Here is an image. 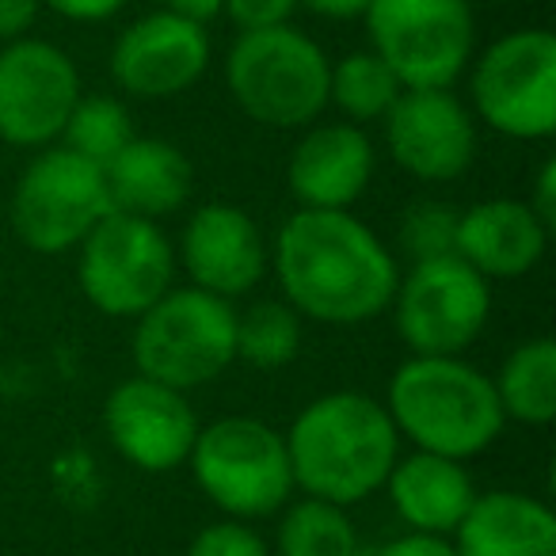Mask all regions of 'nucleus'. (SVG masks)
Wrapping results in <instances>:
<instances>
[{
	"label": "nucleus",
	"instance_id": "17",
	"mask_svg": "<svg viewBox=\"0 0 556 556\" xmlns=\"http://www.w3.org/2000/svg\"><path fill=\"white\" fill-rule=\"evenodd\" d=\"M378 172L366 126L313 123L302 130L287 161V187L298 210H351L366 194Z\"/></svg>",
	"mask_w": 556,
	"mask_h": 556
},
{
	"label": "nucleus",
	"instance_id": "32",
	"mask_svg": "<svg viewBox=\"0 0 556 556\" xmlns=\"http://www.w3.org/2000/svg\"><path fill=\"white\" fill-rule=\"evenodd\" d=\"M42 0H0V42L24 39L39 24Z\"/></svg>",
	"mask_w": 556,
	"mask_h": 556
},
{
	"label": "nucleus",
	"instance_id": "4",
	"mask_svg": "<svg viewBox=\"0 0 556 556\" xmlns=\"http://www.w3.org/2000/svg\"><path fill=\"white\" fill-rule=\"evenodd\" d=\"M328 54L294 24L240 31L225 54L232 103L267 130H305L317 123L328 108Z\"/></svg>",
	"mask_w": 556,
	"mask_h": 556
},
{
	"label": "nucleus",
	"instance_id": "28",
	"mask_svg": "<svg viewBox=\"0 0 556 556\" xmlns=\"http://www.w3.org/2000/svg\"><path fill=\"white\" fill-rule=\"evenodd\" d=\"M187 556H270V545L252 522L222 518V522H210L194 533Z\"/></svg>",
	"mask_w": 556,
	"mask_h": 556
},
{
	"label": "nucleus",
	"instance_id": "29",
	"mask_svg": "<svg viewBox=\"0 0 556 556\" xmlns=\"http://www.w3.org/2000/svg\"><path fill=\"white\" fill-rule=\"evenodd\" d=\"M222 12L237 31H263V27L290 24L298 0H222Z\"/></svg>",
	"mask_w": 556,
	"mask_h": 556
},
{
	"label": "nucleus",
	"instance_id": "24",
	"mask_svg": "<svg viewBox=\"0 0 556 556\" xmlns=\"http://www.w3.org/2000/svg\"><path fill=\"white\" fill-rule=\"evenodd\" d=\"M401 92L404 85L396 80V73L370 47L351 50L328 70V108L340 111L343 123H381L393 111V103L401 100Z\"/></svg>",
	"mask_w": 556,
	"mask_h": 556
},
{
	"label": "nucleus",
	"instance_id": "30",
	"mask_svg": "<svg viewBox=\"0 0 556 556\" xmlns=\"http://www.w3.org/2000/svg\"><path fill=\"white\" fill-rule=\"evenodd\" d=\"M126 4H130V0H42V9L70 20V24H108Z\"/></svg>",
	"mask_w": 556,
	"mask_h": 556
},
{
	"label": "nucleus",
	"instance_id": "22",
	"mask_svg": "<svg viewBox=\"0 0 556 556\" xmlns=\"http://www.w3.org/2000/svg\"><path fill=\"white\" fill-rule=\"evenodd\" d=\"M507 424L548 427L556 419V343L548 336L522 340L492 378Z\"/></svg>",
	"mask_w": 556,
	"mask_h": 556
},
{
	"label": "nucleus",
	"instance_id": "18",
	"mask_svg": "<svg viewBox=\"0 0 556 556\" xmlns=\"http://www.w3.org/2000/svg\"><path fill=\"white\" fill-rule=\"evenodd\" d=\"M548 225L526 199H484L457 210L454 255L480 278H526L548 252Z\"/></svg>",
	"mask_w": 556,
	"mask_h": 556
},
{
	"label": "nucleus",
	"instance_id": "8",
	"mask_svg": "<svg viewBox=\"0 0 556 556\" xmlns=\"http://www.w3.org/2000/svg\"><path fill=\"white\" fill-rule=\"evenodd\" d=\"M176 244L161 222L111 210L77 248V282L92 309L138 320L176 287Z\"/></svg>",
	"mask_w": 556,
	"mask_h": 556
},
{
	"label": "nucleus",
	"instance_id": "11",
	"mask_svg": "<svg viewBox=\"0 0 556 556\" xmlns=\"http://www.w3.org/2000/svg\"><path fill=\"white\" fill-rule=\"evenodd\" d=\"M393 325L412 355H465L492 317V282L457 255L412 263L393 294Z\"/></svg>",
	"mask_w": 556,
	"mask_h": 556
},
{
	"label": "nucleus",
	"instance_id": "34",
	"mask_svg": "<svg viewBox=\"0 0 556 556\" xmlns=\"http://www.w3.org/2000/svg\"><path fill=\"white\" fill-rule=\"evenodd\" d=\"M366 4L370 0H298V9H309L313 16H320V20H363V12H366Z\"/></svg>",
	"mask_w": 556,
	"mask_h": 556
},
{
	"label": "nucleus",
	"instance_id": "13",
	"mask_svg": "<svg viewBox=\"0 0 556 556\" xmlns=\"http://www.w3.org/2000/svg\"><path fill=\"white\" fill-rule=\"evenodd\" d=\"M381 130L396 168L424 184H450L477 161L480 123L454 88H404Z\"/></svg>",
	"mask_w": 556,
	"mask_h": 556
},
{
	"label": "nucleus",
	"instance_id": "21",
	"mask_svg": "<svg viewBox=\"0 0 556 556\" xmlns=\"http://www.w3.org/2000/svg\"><path fill=\"white\" fill-rule=\"evenodd\" d=\"M103 176H108L111 210L149 222L179 214L194 191L191 156L172 141L141 138V134L103 168Z\"/></svg>",
	"mask_w": 556,
	"mask_h": 556
},
{
	"label": "nucleus",
	"instance_id": "31",
	"mask_svg": "<svg viewBox=\"0 0 556 556\" xmlns=\"http://www.w3.org/2000/svg\"><path fill=\"white\" fill-rule=\"evenodd\" d=\"M366 556H457L454 545H450V538H434V533H401V538L386 541V545H378L374 553Z\"/></svg>",
	"mask_w": 556,
	"mask_h": 556
},
{
	"label": "nucleus",
	"instance_id": "25",
	"mask_svg": "<svg viewBox=\"0 0 556 556\" xmlns=\"http://www.w3.org/2000/svg\"><path fill=\"white\" fill-rule=\"evenodd\" d=\"M302 317L282 298H263L248 309H237V363L252 370H287L302 355Z\"/></svg>",
	"mask_w": 556,
	"mask_h": 556
},
{
	"label": "nucleus",
	"instance_id": "10",
	"mask_svg": "<svg viewBox=\"0 0 556 556\" xmlns=\"http://www.w3.org/2000/svg\"><path fill=\"white\" fill-rule=\"evenodd\" d=\"M111 214L103 168L65 146H47L27 161L12 187L9 217L20 244L35 255L77 252L80 240Z\"/></svg>",
	"mask_w": 556,
	"mask_h": 556
},
{
	"label": "nucleus",
	"instance_id": "5",
	"mask_svg": "<svg viewBox=\"0 0 556 556\" xmlns=\"http://www.w3.org/2000/svg\"><path fill=\"white\" fill-rule=\"evenodd\" d=\"M134 374L191 393L237 363V305L199 287H172L134 320Z\"/></svg>",
	"mask_w": 556,
	"mask_h": 556
},
{
	"label": "nucleus",
	"instance_id": "2",
	"mask_svg": "<svg viewBox=\"0 0 556 556\" xmlns=\"http://www.w3.org/2000/svg\"><path fill=\"white\" fill-rule=\"evenodd\" d=\"M282 439L298 492L336 507H355L381 492L401 457V434L386 404L358 389H336L309 401Z\"/></svg>",
	"mask_w": 556,
	"mask_h": 556
},
{
	"label": "nucleus",
	"instance_id": "1",
	"mask_svg": "<svg viewBox=\"0 0 556 556\" xmlns=\"http://www.w3.org/2000/svg\"><path fill=\"white\" fill-rule=\"evenodd\" d=\"M282 302L302 320L351 328L389 313L396 252L351 210H294L270 240Z\"/></svg>",
	"mask_w": 556,
	"mask_h": 556
},
{
	"label": "nucleus",
	"instance_id": "16",
	"mask_svg": "<svg viewBox=\"0 0 556 556\" xmlns=\"http://www.w3.org/2000/svg\"><path fill=\"white\" fill-rule=\"evenodd\" d=\"M176 267L191 278V287L237 302L267 278L270 244L260 222L244 206L206 202V206L191 210V217L184 222Z\"/></svg>",
	"mask_w": 556,
	"mask_h": 556
},
{
	"label": "nucleus",
	"instance_id": "26",
	"mask_svg": "<svg viewBox=\"0 0 556 556\" xmlns=\"http://www.w3.org/2000/svg\"><path fill=\"white\" fill-rule=\"evenodd\" d=\"M138 138L134 130L130 108L115 96H80L77 108H73L70 123H65L58 146H65L70 153L85 156L96 168H108L118 153H123L130 141Z\"/></svg>",
	"mask_w": 556,
	"mask_h": 556
},
{
	"label": "nucleus",
	"instance_id": "19",
	"mask_svg": "<svg viewBox=\"0 0 556 556\" xmlns=\"http://www.w3.org/2000/svg\"><path fill=\"white\" fill-rule=\"evenodd\" d=\"M381 492L412 533H434V538H450L477 500V484L465 462L427 450H408V454L401 450Z\"/></svg>",
	"mask_w": 556,
	"mask_h": 556
},
{
	"label": "nucleus",
	"instance_id": "3",
	"mask_svg": "<svg viewBox=\"0 0 556 556\" xmlns=\"http://www.w3.org/2000/svg\"><path fill=\"white\" fill-rule=\"evenodd\" d=\"M381 404L401 442L454 462H469L492 450L507 427L492 374L465 363V355L404 358L389 378Z\"/></svg>",
	"mask_w": 556,
	"mask_h": 556
},
{
	"label": "nucleus",
	"instance_id": "20",
	"mask_svg": "<svg viewBox=\"0 0 556 556\" xmlns=\"http://www.w3.org/2000/svg\"><path fill=\"white\" fill-rule=\"evenodd\" d=\"M450 545L457 556H556V515L515 488L477 492Z\"/></svg>",
	"mask_w": 556,
	"mask_h": 556
},
{
	"label": "nucleus",
	"instance_id": "33",
	"mask_svg": "<svg viewBox=\"0 0 556 556\" xmlns=\"http://www.w3.org/2000/svg\"><path fill=\"white\" fill-rule=\"evenodd\" d=\"M526 202H530L533 214H538L541 222L553 229V225H556V161H553V156L541 164L538 179H533V194Z\"/></svg>",
	"mask_w": 556,
	"mask_h": 556
},
{
	"label": "nucleus",
	"instance_id": "14",
	"mask_svg": "<svg viewBox=\"0 0 556 556\" xmlns=\"http://www.w3.org/2000/svg\"><path fill=\"white\" fill-rule=\"evenodd\" d=\"M214 42L206 24L156 9L134 20L111 47V80L130 100H176L210 70Z\"/></svg>",
	"mask_w": 556,
	"mask_h": 556
},
{
	"label": "nucleus",
	"instance_id": "27",
	"mask_svg": "<svg viewBox=\"0 0 556 556\" xmlns=\"http://www.w3.org/2000/svg\"><path fill=\"white\" fill-rule=\"evenodd\" d=\"M454 232H457V210L446 202H416L401 214L396 244L412 263L454 255Z\"/></svg>",
	"mask_w": 556,
	"mask_h": 556
},
{
	"label": "nucleus",
	"instance_id": "15",
	"mask_svg": "<svg viewBox=\"0 0 556 556\" xmlns=\"http://www.w3.org/2000/svg\"><path fill=\"white\" fill-rule=\"evenodd\" d=\"M199 416L179 389L130 374L103 401V431L115 454L141 472H176L199 439Z\"/></svg>",
	"mask_w": 556,
	"mask_h": 556
},
{
	"label": "nucleus",
	"instance_id": "9",
	"mask_svg": "<svg viewBox=\"0 0 556 556\" xmlns=\"http://www.w3.org/2000/svg\"><path fill=\"white\" fill-rule=\"evenodd\" d=\"M363 24L404 88H454L477 50L469 0H370Z\"/></svg>",
	"mask_w": 556,
	"mask_h": 556
},
{
	"label": "nucleus",
	"instance_id": "35",
	"mask_svg": "<svg viewBox=\"0 0 556 556\" xmlns=\"http://www.w3.org/2000/svg\"><path fill=\"white\" fill-rule=\"evenodd\" d=\"M161 9L191 16V20H199V24H210L214 16H222V0H161Z\"/></svg>",
	"mask_w": 556,
	"mask_h": 556
},
{
	"label": "nucleus",
	"instance_id": "7",
	"mask_svg": "<svg viewBox=\"0 0 556 556\" xmlns=\"http://www.w3.org/2000/svg\"><path fill=\"white\" fill-rule=\"evenodd\" d=\"M469 111L510 141H548L556 134V35L518 27L469 62Z\"/></svg>",
	"mask_w": 556,
	"mask_h": 556
},
{
	"label": "nucleus",
	"instance_id": "23",
	"mask_svg": "<svg viewBox=\"0 0 556 556\" xmlns=\"http://www.w3.org/2000/svg\"><path fill=\"white\" fill-rule=\"evenodd\" d=\"M270 556H366V548L348 507L305 495L278 510Z\"/></svg>",
	"mask_w": 556,
	"mask_h": 556
},
{
	"label": "nucleus",
	"instance_id": "6",
	"mask_svg": "<svg viewBox=\"0 0 556 556\" xmlns=\"http://www.w3.org/2000/svg\"><path fill=\"white\" fill-rule=\"evenodd\" d=\"M187 465L199 492L237 522L275 518L298 492L287 439L255 416H222L199 427Z\"/></svg>",
	"mask_w": 556,
	"mask_h": 556
},
{
	"label": "nucleus",
	"instance_id": "12",
	"mask_svg": "<svg viewBox=\"0 0 556 556\" xmlns=\"http://www.w3.org/2000/svg\"><path fill=\"white\" fill-rule=\"evenodd\" d=\"M85 96V80L58 42L12 39L0 47V141L12 149L58 146L73 108Z\"/></svg>",
	"mask_w": 556,
	"mask_h": 556
}]
</instances>
